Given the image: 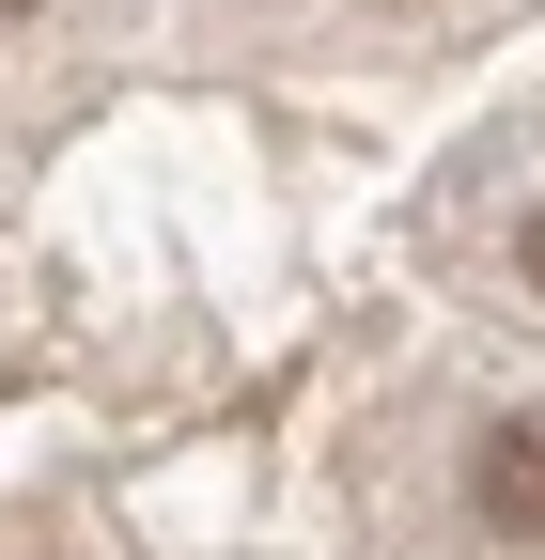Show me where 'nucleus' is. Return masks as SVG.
I'll use <instances>...</instances> for the list:
<instances>
[{
	"mask_svg": "<svg viewBox=\"0 0 545 560\" xmlns=\"http://www.w3.org/2000/svg\"><path fill=\"white\" fill-rule=\"evenodd\" d=\"M467 499H484L499 545H545V405L530 420H484V452H467Z\"/></svg>",
	"mask_w": 545,
	"mask_h": 560,
	"instance_id": "obj_1",
	"label": "nucleus"
},
{
	"mask_svg": "<svg viewBox=\"0 0 545 560\" xmlns=\"http://www.w3.org/2000/svg\"><path fill=\"white\" fill-rule=\"evenodd\" d=\"M514 265H530V296H545V202H530V234H514Z\"/></svg>",
	"mask_w": 545,
	"mask_h": 560,
	"instance_id": "obj_2",
	"label": "nucleus"
}]
</instances>
